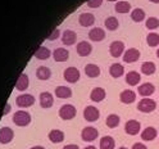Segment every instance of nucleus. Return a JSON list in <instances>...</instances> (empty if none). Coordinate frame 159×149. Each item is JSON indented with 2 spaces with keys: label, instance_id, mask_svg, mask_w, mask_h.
Segmentation results:
<instances>
[{
  "label": "nucleus",
  "instance_id": "1",
  "mask_svg": "<svg viewBox=\"0 0 159 149\" xmlns=\"http://www.w3.org/2000/svg\"><path fill=\"white\" fill-rule=\"evenodd\" d=\"M13 122H14V125H17L19 127H26L31 123V114L27 111L19 109V111L14 112V114H13Z\"/></svg>",
  "mask_w": 159,
  "mask_h": 149
},
{
  "label": "nucleus",
  "instance_id": "2",
  "mask_svg": "<svg viewBox=\"0 0 159 149\" xmlns=\"http://www.w3.org/2000/svg\"><path fill=\"white\" fill-rule=\"evenodd\" d=\"M59 117L64 121H69V120H73L77 114V109L73 104H64L59 108V112H58Z\"/></svg>",
  "mask_w": 159,
  "mask_h": 149
},
{
  "label": "nucleus",
  "instance_id": "3",
  "mask_svg": "<svg viewBox=\"0 0 159 149\" xmlns=\"http://www.w3.org/2000/svg\"><path fill=\"white\" fill-rule=\"evenodd\" d=\"M157 108V102L152 98H143L140 102L137 103V109L143 113H150L153 111H155Z\"/></svg>",
  "mask_w": 159,
  "mask_h": 149
},
{
  "label": "nucleus",
  "instance_id": "4",
  "mask_svg": "<svg viewBox=\"0 0 159 149\" xmlns=\"http://www.w3.org/2000/svg\"><path fill=\"white\" fill-rule=\"evenodd\" d=\"M63 77L64 80L68 82V84H76L80 77H81V73H80V69L77 67H67L63 72Z\"/></svg>",
  "mask_w": 159,
  "mask_h": 149
},
{
  "label": "nucleus",
  "instance_id": "5",
  "mask_svg": "<svg viewBox=\"0 0 159 149\" xmlns=\"http://www.w3.org/2000/svg\"><path fill=\"white\" fill-rule=\"evenodd\" d=\"M35 104V96L32 94H21L16 98V105L19 108H30Z\"/></svg>",
  "mask_w": 159,
  "mask_h": 149
},
{
  "label": "nucleus",
  "instance_id": "6",
  "mask_svg": "<svg viewBox=\"0 0 159 149\" xmlns=\"http://www.w3.org/2000/svg\"><path fill=\"white\" fill-rule=\"evenodd\" d=\"M98 136H99L98 128H95L93 126H86V127L82 128V131H81V139L84 142H87V143L94 142L95 139H98Z\"/></svg>",
  "mask_w": 159,
  "mask_h": 149
},
{
  "label": "nucleus",
  "instance_id": "7",
  "mask_svg": "<svg viewBox=\"0 0 159 149\" xmlns=\"http://www.w3.org/2000/svg\"><path fill=\"white\" fill-rule=\"evenodd\" d=\"M100 117V111L95 105H87L84 109V118L87 122H95Z\"/></svg>",
  "mask_w": 159,
  "mask_h": 149
},
{
  "label": "nucleus",
  "instance_id": "8",
  "mask_svg": "<svg viewBox=\"0 0 159 149\" xmlns=\"http://www.w3.org/2000/svg\"><path fill=\"white\" fill-rule=\"evenodd\" d=\"M140 52H139V49L136 48H130L127 49V50L123 53L122 58H123V62L125 63H135L137 62L139 59H140Z\"/></svg>",
  "mask_w": 159,
  "mask_h": 149
},
{
  "label": "nucleus",
  "instance_id": "9",
  "mask_svg": "<svg viewBox=\"0 0 159 149\" xmlns=\"http://www.w3.org/2000/svg\"><path fill=\"white\" fill-rule=\"evenodd\" d=\"M109 53H111V55L114 57V58L122 57L123 53H125V43L121 41V40L113 41L111 44V46H109Z\"/></svg>",
  "mask_w": 159,
  "mask_h": 149
},
{
  "label": "nucleus",
  "instance_id": "10",
  "mask_svg": "<svg viewBox=\"0 0 159 149\" xmlns=\"http://www.w3.org/2000/svg\"><path fill=\"white\" fill-rule=\"evenodd\" d=\"M105 37H107V34L102 27H94L89 31V39L94 43H100Z\"/></svg>",
  "mask_w": 159,
  "mask_h": 149
},
{
  "label": "nucleus",
  "instance_id": "11",
  "mask_svg": "<svg viewBox=\"0 0 159 149\" xmlns=\"http://www.w3.org/2000/svg\"><path fill=\"white\" fill-rule=\"evenodd\" d=\"M76 50H77V54L80 57H89L93 52V45L89 43V41H80L76 46Z\"/></svg>",
  "mask_w": 159,
  "mask_h": 149
},
{
  "label": "nucleus",
  "instance_id": "12",
  "mask_svg": "<svg viewBox=\"0 0 159 149\" xmlns=\"http://www.w3.org/2000/svg\"><path fill=\"white\" fill-rule=\"evenodd\" d=\"M141 130V123L136 120H128L125 125V131L128 135H137Z\"/></svg>",
  "mask_w": 159,
  "mask_h": 149
},
{
  "label": "nucleus",
  "instance_id": "13",
  "mask_svg": "<svg viewBox=\"0 0 159 149\" xmlns=\"http://www.w3.org/2000/svg\"><path fill=\"white\" fill-rule=\"evenodd\" d=\"M14 139V131L11 127H2L0 128V144H9Z\"/></svg>",
  "mask_w": 159,
  "mask_h": 149
},
{
  "label": "nucleus",
  "instance_id": "14",
  "mask_svg": "<svg viewBox=\"0 0 159 149\" xmlns=\"http://www.w3.org/2000/svg\"><path fill=\"white\" fill-rule=\"evenodd\" d=\"M119 100L123 104H132L136 100V93L131 89H126L119 94Z\"/></svg>",
  "mask_w": 159,
  "mask_h": 149
},
{
  "label": "nucleus",
  "instance_id": "15",
  "mask_svg": "<svg viewBox=\"0 0 159 149\" xmlns=\"http://www.w3.org/2000/svg\"><path fill=\"white\" fill-rule=\"evenodd\" d=\"M39 100H40V105L45 109H48V108H52V105L54 103V96L50 91H43L40 94Z\"/></svg>",
  "mask_w": 159,
  "mask_h": 149
},
{
  "label": "nucleus",
  "instance_id": "16",
  "mask_svg": "<svg viewBox=\"0 0 159 149\" xmlns=\"http://www.w3.org/2000/svg\"><path fill=\"white\" fill-rule=\"evenodd\" d=\"M154 91H155V86H154L152 82H144V84H141V85H139V87H137L139 95H141L143 98L150 96Z\"/></svg>",
  "mask_w": 159,
  "mask_h": 149
},
{
  "label": "nucleus",
  "instance_id": "17",
  "mask_svg": "<svg viewBox=\"0 0 159 149\" xmlns=\"http://www.w3.org/2000/svg\"><path fill=\"white\" fill-rule=\"evenodd\" d=\"M78 23L82 27H91L95 23V16L93 13H81L78 16Z\"/></svg>",
  "mask_w": 159,
  "mask_h": 149
},
{
  "label": "nucleus",
  "instance_id": "18",
  "mask_svg": "<svg viewBox=\"0 0 159 149\" xmlns=\"http://www.w3.org/2000/svg\"><path fill=\"white\" fill-rule=\"evenodd\" d=\"M77 41V34L72 30H64V32L62 34V43L67 46H71L76 44Z\"/></svg>",
  "mask_w": 159,
  "mask_h": 149
},
{
  "label": "nucleus",
  "instance_id": "19",
  "mask_svg": "<svg viewBox=\"0 0 159 149\" xmlns=\"http://www.w3.org/2000/svg\"><path fill=\"white\" fill-rule=\"evenodd\" d=\"M107 98V91L104 90L103 87H94L93 90H91V93H90V99L93 102H95V103H100V102H103L104 99Z\"/></svg>",
  "mask_w": 159,
  "mask_h": 149
},
{
  "label": "nucleus",
  "instance_id": "20",
  "mask_svg": "<svg viewBox=\"0 0 159 149\" xmlns=\"http://www.w3.org/2000/svg\"><path fill=\"white\" fill-rule=\"evenodd\" d=\"M48 137H49V140H50L52 143L59 144V143H62V142L64 140L66 134H64L62 130H59V128H53V130L49 131Z\"/></svg>",
  "mask_w": 159,
  "mask_h": 149
},
{
  "label": "nucleus",
  "instance_id": "21",
  "mask_svg": "<svg viewBox=\"0 0 159 149\" xmlns=\"http://www.w3.org/2000/svg\"><path fill=\"white\" fill-rule=\"evenodd\" d=\"M53 58H54L55 62H59V63L67 62L68 58H69V52L64 48H57L53 52Z\"/></svg>",
  "mask_w": 159,
  "mask_h": 149
},
{
  "label": "nucleus",
  "instance_id": "22",
  "mask_svg": "<svg viewBox=\"0 0 159 149\" xmlns=\"http://www.w3.org/2000/svg\"><path fill=\"white\" fill-rule=\"evenodd\" d=\"M54 94H55V96L58 99H69L72 96V89L69 86H64V85L57 86Z\"/></svg>",
  "mask_w": 159,
  "mask_h": 149
},
{
  "label": "nucleus",
  "instance_id": "23",
  "mask_svg": "<svg viewBox=\"0 0 159 149\" xmlns=\"http://www.w3.org/2000/svg\"><path fill=\"white\" fill-rule=\"evenodd\" d=\"M34 55H35L36 59H39V61H46V59H49L53 55V53L50 52V49H49V48L41 45V46H39L36 49V52H35Z\"/></svg>",
  "mask_w": 159,
  "mask_h": 149
},
{
  "label": "nucleus",
  "instance_id": "24",
  "mask_svg": "<svg viewBox=\"0 0 159 149\" xmlns=\"http://www.w3.org/2000/svg\"><path fill=\"white\" fill-rule=\"evenodd\" d=\"M100 67L98 64H94V63H87L85 66V75L90 78H96L100 76Z\"/></svg>",
  "mask_w": 159,
  "mask_h": 149
},
{
  "label": "nucleus",
  "instance_id": "25",
  "mask_svg": "<svg viewBox=\"0 0 159 149\" xmlns=\"http://www.w3.org/2000/svg\"><path fill=\"white\" fill-rule=\"evenodd\" d=\"M28 85H30V78H28L27 73H21L18 77V80L16 81V90L25 91L28 89Z\"/></svg>",
  "mask_w": 159,
  "mask_h": 149
},
{
  "label": "nucleus",
  "instance_id": "26",
  "mask_svg": "<svg viewBox=\"0 0 159 149\" xmlns=\"http://www.w3.org/2000/svg\"><path fill=\"white\" fill-rule=\"evenodd\" d=\"M36 77L41 81H46L52 77V69L46 66H40L36 69Z\"/></svg>",
  "mask_w": 159,
  "mask_h": 149
},
{
  "label": "nucleus",
  "instance_id": "27",
  "mask_svg": "<svg viewBox=\"0 0 159 149\" xmlns=\"http://www.w3.org/2000/svg\"><path fill=\"white\" fill-rule=\"evenodd\" d=\"M157 135H158L157 128L152 127V126L144 128V130L141 131V139L144 142H152V140H154V139L157 137Z\"/></svg>",
  "mask_w": 159,
  "mask_h": 149
},
{
  "label": "nucleus",
  "instance_id": "28",
  "mask_svg": "<svg viewBox=\"0 0 159 149\" xmlns=\"http://www.w3.org/2000/svg\"><path fill=\"white\" fill-rule=\"evenodd\" d=\"M141 81V75L137 71H130L126 75V82L130 86H136L139 85V82Z\"/></svg>",
  "mask_w": 159,
  "mask_h": 149
},
{
  "label": "nucleus",
  "instance_id": "29",
  "mask_svg": "<svg viewBox=\"0 0 159 149\" xmlns=\"http://www.w3.org/2000/svg\"><path fill=\"white\" fill-rule=\"evenodd\" d=\"M109 73L114 78H119L125 75V67L121 63H114L109 67Z\"/></svg>",
  "mask_w": 159,
  "mask_h": 149
},
{
  "label": "nucleus",
  "instance_id": "30",
  "mask_svg": "<svg viewBox=\"0 0 159 149\" xmlns=\"http://www.w3.org/2000/svg\"><path fill=\"white\" fill-rule=\"evenodd\" d=\"M114 11L119 14H126V13H130L131 12V3L128 2H117L116 5H114Z\"/></svg>",
  "mask_w": 159,
  "mask_h": 149
},
{
  "label": "nucleus",
  "instance_id": "31",
  "mask_svg": "<svg viewBox=\"0 0 159 149\" xmlns=\"http://www.w3.org/2000/svg\"><path fill=\"white\" fill-rule=\"evenodd\" d=\"M99 148L100 149H114L116 148V142L112 136H103L99 143Z\"/></svg>",
  "mask_w": 159,
  "mask_h": 149
},
{
  "label": "nucleus",
  "instance_id": "32",
  "mask_svg": "<svg viewBox=\"0 0 159 149\" xmlns=\"http://www.w3.org/2000/svg\"><path fill=\"white\" fill-rule=\"evenodd\" d=\"M155 71H157V66H155V63L152 62V61L144 62V63L141 64V72H143L144 75H146V76L153 75Z\"/></svg>",
  "mask_w": 159,
  "mask_h": 149
},
{
  "label": "nucleus",
  "instance_id": "33",
  "mask_svg": "<svg viewBox=\"0 0 159 149\" xmlns=\"http://www.w3.org/2000/svg\"><path fill=\"white\" fill-rule=\"evenodd\" d=\"M104 26H105L107 30H109V31H116V30L119 27V22H118V19H117L116 17L111 16V17L105 18Z\"/></svg>",
  "mask_w": 159,
  "mask_h": 149
},
{
  "label": "nucleus",
  "instance_id": "34",
  "mask_svg": "<svg viewBox=\"0 0 159 149\" xmlns=\"http://www.w3.org/2000/svg\"><path fill=\"white\" fill-rule=\"evenodd\" d=\"M119 122H121V118H119V116L116 113H111L105 120V123L109 128H116L119 125Z\"/></svg>",
  "mask_w": 159,
  "mask_h": 149
},
{
  "label": "nucleus",
  "instance_id": "35",
  "mask_svg": "<svg viewBox=\"0 0 159 149\" xmlns=\"http://www.w3.org/2000/svg\"><path fill=\"white\" fill-rule=\"evenodd\" d=\"M131 19L134 22H143L145 19V12L141 8H135L131 12Z\"/></svg>",
  "mask_w": 159,
  "mask_h": 149
},
{
  "label": "nucleus",
  "instance_id": "36",
  "mask_svg": "<svg viewBox=\"0 0 159 149\" xmlns=\"http://www.w3.org/2000/svg\"><path fill=\"white\" fill-rule=\"evenodd\" d=\"M146 43H148V45L150 46V48L158 46V45H159V34H157V32L148 34V36H146Z\"/></svg>",
  "mask_w": 159,
  "mask_h": 149
},
{
  "label": "nucleus",
  "instance_id": "37",
  "mask_svg": "<svg viewBox=\"0 0 159 149\" xmlns=\"http://www.w3.org/2000/svg\"><path fill=\"white\" fill-rule=\"evenodd\" d=\"M145 27L148 30H155L159 27V19L157 17H149L145 21Z\"/></svg>",
  "mask_w": 159,
  "mask_h": 149
},
{
  "label": "nucleus",
  "instance_id": "38",
  "mask_svg": "<svg viewBox=\"0 0 159 149\" xmlns=\"http://www.w3.org/2000/svg\"><path fill=\"white\" fill-rule=\"evenodd\" d=\"M59 36H62L61 30H59V28H55V30H53V31L50 32V35L48 36V40H49V41H54V40H57Z\"/></svg>",
  "mask_w": 159,
  "mask_h": 149
},
{
  "label": "nucleus",
  "instance_id": "39",
  "mask_svg": "<svg viewBox=\"0 0 159 149\" xmlns=\"http://www.w3.org/2000/svg\"><path fill=\"white\" fill-rule=\"evenodd\" d=\"M102 4H103V0H87V7L93 9L102 7Z\"/></svg>",
  "mask_w": 159,
  "mask_h": 149
},
{
  "label": "nucleus",
  "instance_id": "40",
  "mask_svg": "<svg viewBox=\"0 0 159 149\" xmlns=\"http://www.w3.org/2000/svg\"><path fill=\"white\" fill-rule=\"evenodd\" d=\"M132 149H148V147L144 145L143 143H135V144L132 145Z\"/></svg>",
  "mask_w": 159,
  "mask_h": 149
},
{
  "label": "nucleus",
  "instance_id": "41",
  "mask_svg": "<svg viewBox=\"0 0 159 149\" xmlns=\"http://www.w3.org/2000/svg\"><path fill=\"white\" fill-rule=\"evenodd\" d=\"M62 149H80V147H78L77 144H67V145H64Z\"/></svg>",
  "mask_w": 159,
  "mask_h": 149
},
{
  "label": "nucleus",
  "instance_id": "42",
  "mask_svg": "<svg viewBox=\"0 0 159 149\" xmlns=\"http://www.w3.org/2000/svg\"><path fill=\"white\" fill-rule=\"evenodd\" d=\"M9 111H11V104L7 103V104H5V109H4L3 114H8V113H9Z\"/></svg>",
  "mask_w": 159,
  "mask_h": 149
},
{
  "label": "nucleus",
  "instance_id": "43",
  "mask_svg": "<svg viewBox=\"0 0 159 149\" xmlns=\"http://www.w3.org/2000/svg\"><path fill=\"white\" fill-rule=\"evenodd\" d=\"M30 149H45L44 147H41V145H35V147H31Z\"/></svg>",
  "mask_w": 159,
  "mask_h": 149
},
{
  "label": "nucleus",
  "instance_id": "44",
  "mask_svg": "<svg viewBox=\"0 0 159 149\" xmlns=\"http://www.w3.org/2000/svg\"><path fill=\"white\" fill-rule=\"evenodd\" d=\"M85 149H98V148L94 145H89V147H85Z\"/></svg>",
  "mask_w": 159,
  "mask_h": 149
},
{
  "label": "nucleus",
  "instance_id": "45",
  "mask_svg": "<svg viewBox=\"0 0 159 149\" xmlns=\"http://www.w3.org/2000/svg\"><path fill=\"white\" fill-rule=\"evenodd\" d=\"M149 2H152L154 4H159V0H149Z\"/></svg>",
  "mask_w": 159,
  "mask_h": 149
},
{
  "label": "nucleus",
  "instance_id": "46",
  "mask_svg": "<svg viewBox=\"0 0 159 149\" xmlns=\"http://www.w3.org/2000/svg\"><path fill=\"white\" fill-rule=\"evenodd\" d=\"M157 57L159 58V49H158V50H157Z\"/></svg>",
  "mask_w": 159,
  "mask_h": 149
},
{
  "label": "nucleus",
  "instance_id": "47",
  "mask_svg": "<svg viewBox=\"0 0 159 149\" xmlns=\"http://www.w3.org/2000/svg\"><path fill=\"white\" fill-rule=\"evenodd\" d=\"M118 149H127L126 147H121V148H118Z\"/></svg>",
  "mask_w": 159,
  "mask_h": 149
},
{
  "label": "nucleus",
  "instance_id": "48",
  "mask_svg": "<svg viewBox=\"0 0 159 149\" xmlns=\"http://www.w3.org/2000/svg\"><path fill=\"white\" fill-rule=\"evenodd\" d=\"M108 2H117V0H108Z\"/></svg>",
  "mask_w": 159,
  "mask_h": 149
}]
</instances>
